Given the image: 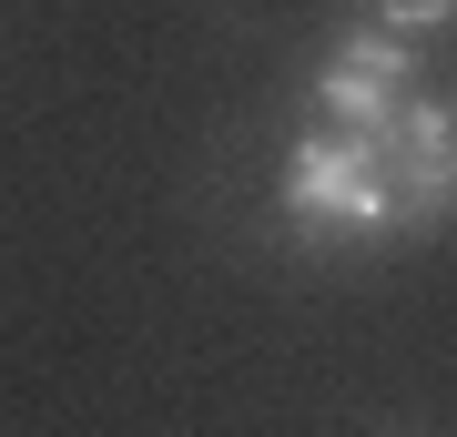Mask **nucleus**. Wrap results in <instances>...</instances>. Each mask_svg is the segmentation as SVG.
Returning <instances> with one entry per match:
<instances>
[{"label":"nucleus","mask_w":457,"mask_h":437,"mask_svg":"<svg viewBox=\"0 0 457 437\" xmlns=\"http://www.w3.org/2000/svg\"><path fill=\"white\" fill-rule=\"evenodd\" d=\"M285 224L305 244H376L396 234V204H386V163H376V132H305V143L285 153V183H275Z\"/></svg>","instance_id":"obj_1"},{"label":"nucleus","mask_w":457,"mask_h":437,"mask_svg":"<svg viewBox=\"0 0 457 437\" xmlns=\"http://www.w3.org/2000/svg\"><path fill=\"white\" fill-rule=\"evenodd\" d=\"M376 163H386V204L396 234H447L457 224V92H407L396 122L376 132Z\"/></svg>","instance_id":"obj_2"},{"label":"nucleus","mask_w":457,"mask_h":437,"mask_svg":"<svg viewBox=\"0 0 457 437\" xmlns=\"http://www.w3.org/2000/svg\"><path fill=\"white\" fill-rule=\"evenodd\" d=\"M407 81H417V41H396V31H376V21H356V31L326 41L315 102H326L336 132H386L396 102H407Z\"/></svg>","instance_id":"obj_3"},{"label":"nucleus","mask_w":457,"mask_h":437,"mask_svg":"<svg viewBox=\"0 0 457 437\" xmlns=\"http://www.w3.org/2000/svg\"><path fill=\"white\" fill-rule=\"evenodd\" d=\"M376 31H396V41H437V31H457V0H376Z\"/></svg>","instance_id":"obj_4"}]
</instances>
